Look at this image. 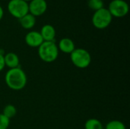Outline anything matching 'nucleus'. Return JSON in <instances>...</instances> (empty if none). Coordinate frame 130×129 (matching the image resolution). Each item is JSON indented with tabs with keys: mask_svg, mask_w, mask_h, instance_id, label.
I'll return each instance as SVG.
<instances>
[{
	"mask_svg": "<svg viewBox=\"0 0 130 129\" xmlns=\"http://www.w3.org/2000/svg\"><path fill=\"white\" fill-rule=\"evenodd\" d=\"M5 81L10 89L21 90L25 87L27 79L25 72L20 67H18L8 70L5 75Z\"/></svg>",
	"mask_w": 130,
	"mask_h": 129,
	"instance_id": "f257e3e1",
	"label": "nucleus"
},
{
	"mask_svg": "<svg viewBox=\"0 0 130 129\" xmlns=\"http://www.w3.org/2000/svg\"><path fill=\"white\" fill-rule=\"evenodd\" d=\"M40 59L46 63H51L56 60L59 56V49L55 41H43L38 47Z\"/></svg>",
	"mask_w": 130,
	"mask_h": 129,
	"instance_id": "f03ea898",
	"label": "nucleus"
},
{
	"mask_svg": "<svg viewBox=\"0 0 130 129\" xmlns=\"http://www.w3.org/2000/svg\"><path fill=\"white\" fill-rule=\"evenodd\" d=\"M72 64L78 68H86L91 62V56L89 52L82 48H75L70 54Z\"/></svg>",
	"mask_w": 130,
	"mask_h": 129,
	"instance_id": "7ed1b4c3",
	"label": "nucleus"
},
{
	"mask_svg": "<svg viewBox=\"0 0 130 129\" xmlns=\"http://www.w3.org/2000/svg\"><path fill=\"white\" fill-rule=\"evenodd\" d=\"M113 20V17L107 8L104 7L94 11L91 22L94 27L99 30H103L110 26Z\"/></svg>",
	"mask_w": 130,
	"mask_h": 129,
	"instance_id": "20e7f679",
	"label": "nucleus"
},
{
	"mask_svg": "<svg viewBox=\"0 0 130 129\" xmlns=\"http://www.w3.org/2000/svg\"><path fill=\"white\" fill-rule=\"evenodd\" d=\"M8 10L11 16L19 20L29 13L28 3L24 0H10L8 4Z\"/></svg>",
	"mask_w": 130,
	"mask_h": 129,
	"instance_id": "39448f33",
	"label": "nucleus"
},
{
	"mask_svg": "<svg viewBox=\"0 0 130 129\" xmlns=\"http://www.w3.org/2000/svg\"><path fill=\"white\" fill-rule=\"evenodd\" d=\"M107 9L113 17L121 18L129 13V6L124 0H112L109 4Z\"/></svg>",
	"mask_w": 130,
	"mask_h": 129,
	"instance_id": "423d86ee",
	"label": "nucleus"
},
{
	"mask_svg": "<svg viewBox=\"0 0 130 129\" xmlns=\"http://www.w3.org/2000/svg\"><path fill=\"white\" fill-rule=\"evenodd\" d=\"M47 9V3L46 0H31L28 3L29 13L34 17L41 16Z\"/></svg>",
	"mask_w": 130,
	"mask_h": 129,
	"instance_id": "0eeeda50",
	"label": "nucleus"
},
{
	"mask_svg": "<svg viewBox=\"0 0 130 129\" xmlns=\"http://www.w3.org/2000/svg\"><path fill=\"white\" fill-rule=\"evenodd\" d=\"M24 40L27 46L33 48H38L43 43L40 33L36 30L28 32L24 37Z\"/></svg>",
	"mask_w": 130,
	"mask_h": 129,
	"instance_id": "6e6552de",
	"label": "nucleus"
},
{
	"mask_svg": "<svg viewBox=\"0 0 130 129\" xmlns=\"http://www.w3.org/2000/svg\"><path fill=\"white\" fill-rule=\"evenodd\" d=\"M57 46L59 51H61L66 54H71L73 52V50L75 49V46L73 40L68 37H64L61 39Z\"/></svg>",
	"mask_w": 130,
	"mask_h": 129,
	"instance_id": "1a4fd4ad",
	"label": "nucleus"
},
{
	"mask_svg": "<svg viewBox=\"0 0 130 129\" xmlns=\"http://www.w3.org/2000/svg\"><path fill=\"white\" fill-rule=\"evenodd\" d=\"M40 34L43 41H54L56 37V30L51 24H45L40 30Z\"/></svg>",
	"mask_w": 130,
	"mask_h": 129,
	"instance_id": "9d476101",
	"label": "nucleus"
},
{
	"mask_svg": "<svg viewBox=\"0 0 130 129\" xmlns=\"http://www.w3.org/2000/svg\"><path fill=\"white\" fill-rule=\"evenodd\" d=\"M5 66L10 68H14L19 67V57L14 52H8L4 55Z\"/></svg>",
	"mask_w": 130,
	"mask_h": 129,
	"instance_id": "9b49d317",
	"label": "nucleus"
},
{
	"mask_svg": "<svg viewBox=\"0 0 130 129\" xmlns=\"http://www.w3.org/2000/svg\"><path fill=\"white\" fill-rule=\"evenodd\" d=\"M19 23L24 29L30 30L35 26L36 17H34L30 13H27V14H25L21 18L19 19Z\"/></svg>",
	"mask_w": 130,
	"mask_h": 129,
	"instance_id": "f8f14e48",
	"label": "nucleus"
},
{
	"mask_svg": "<svg viewBox=\"0 0 130 129\" xmlns=\"http://www.w3.org/2000/svg\"><path fill=\"white\" fill-rule=\"evenodd\" d=\"M85 129H104L102 122L97 119H89L85 123Z\"/></svg>",
	"mask_w": 130,
	"mask_h": 129,
	"instance_id": "ddd939ff",
	"label": "nucleus"
},
{
	"mask_svg": "<svg viewBox=\"0 0 130 129\" xmlns=\"http://www.w3.org/2000/svg\"><path fill=\"white\" fill-rule=\"evenodd\" d=\"M16 113H17V109H16L15 106L11 104L6 105L3 109V113H2V114L9 119L14 117Z\"/></svg>",
	"mask_w": 130,
	"mask_h": 129,
	"instance_id": "4468645a",
	"label": "nucleus"
},
{
	"mask_svg": "<svg viewBox=\"0 0 130 129\" xmlns=\"http://www.w3.org/2000/svg\"><path fill=\"white\" fill-rule=\"evenodd\" d=\"M105 129H126L124 123L120 120H112L107 122Z\"/></svg>",
	"mask_w": 130,
	"mask_h": 129,
	"instance_id": "2eb2a0df",
	"label": "nucleus"
},
{
	"mask_svg": "<svg viewBox=\"0 0 130 129\" xmlns=\"http://www.w3.org/2000/svg\"><path fill=\"white\" fill-rule=\"evenodd\" d=\"M88 6L93 11H96L104 8L103 0H88Z\"/></svg>",
	"mask_w": 130,
	"mask_h": 129,
	"instance_id": "dca6fc26",
	"label": "nucleus"
},
{
	"mask_svg": "<svg viewBox=\"0 0 130 129\" xmlns=\"http://www.w3.org/2000/svg\"><path fill=\"white\" fill-rule=\"evenodd\" d=\"M10 125V119L0 113V129H8Z\"/></svg>",
	"mask_w": 130,
	"mask_h": 129,
	"instance_id": "f3484780",
	"label": "nucleus"
},
{
	"mask_svg": "<svg viewBox=\"0 0 130 129\" xmlns=\"http://www.w3.org/2000/svg\"><path fill=\"white\" fill-rule=\"evenodd\" d=\"M4 55L2 53H0V71H2L5 67V59H4Z\"/></svg>",
	"mask_w": 130,
	"mask_h": 129,
	"instance_id": "a211bd4d",
	"label": "nucleus"
},
{
	"mask_svg": "<svg viewBox=\"0 0 130 129\" xmlns=\"http://www.w3.org/2000/svg\"><path fill=\"white\" fill-rule=\"evenodd\" d=\"M3 16H4V10H3L2 7L0 5V21L2 19Z\"/></svg>",
	"mask_w": 130,
	"mask_h": 129,
	"instance_id": "6ab92c4d",
	"label": "nucleus"
},
{
	"mask_svg": "<svg viewBox=\"0 0 130 129\" xmlns=\"http://www.w3.org/2000/svg\"><path fill=\"white\" fill-rule=\"evenodd\" d=\"M24 2H27V3H28V2H30V1H31V0H24Z\"/></svg>",
	"mask_w": 130,
	"mask_h": 129,
	"instance_id": "aec40b11",
	"label": "nucleus"
},
{
	"mask_svg": "<svg viewBox=\"0 0 130 129\" xmlns=\"http://www.w3.org/2000/svg\"></svg>",
	"mask_w": 130,
	"mask_h": 129,
	"instance_id": "412c9836",
	"label": "nucleus"
}]
</instances>
